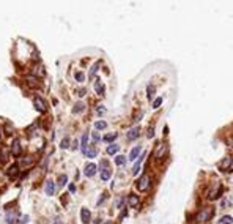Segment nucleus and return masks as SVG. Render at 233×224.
<instances>
[{"instance_id": "f257e3e1", "label": "nucleus", "mask_w": 233, "mask_h": 224, "mask_svg": "<svg viewBox=\"0 0 233 224\" xmlns=\"http://www.w3.org/2000/svg\"><path fill=\"white\" fill-rule=\"evenodd\" d=\"M213 213H214V210H213V207H205V208H202L199 212V215H197V223H206L209 218L213 216Z\"/></svg>"}, {"instance_id": "f03ea898", "label": "nucleus", "mask_w": 233, "mask_h": 224, "mask_svg": "<svg viewBox=\"0 0 233 224\" xmlns=\"http://www.w3.org/2000/svg\"><path fill=\"white\" fill-rule=\"evenodd\" d=\"M150 186V177L148 175H142L137 182V189L139 191H147Z\"/></svg>"}, {"instance_id": "7ed1b4c3", "label": "nucleus", "mask_w": 233, "mask_h": 224, "mask_svg": "<svg viewBox=\"0 0 233 224\" xmlns=\"http://www.w3.org/2000/svg\"><path fill=\"white\" fill-rule=\"evenodd\" d=\"M140 136V128L139 126H134V128H131L129 131H128V134H126V138H128V140H134V139H137Z\"/></svg>"}, {"instance_id": "20e7f679", "label": "nucleus", "mask_w": 233, "mask_h": 224, "mask_svg": "<svg viewBox=\"0 0 233 224\" xmlns=\"http://www.w3.org/2000/svg\"><path fill=\"white\" fill-rule=\"evenodd\" d=\"M33 106H35V109H36L38 112H46V104H44V101H43L39 97H36V98L33 99Z\"/></svg>"}, {"instance_id": "39448f33", "label": "nucleus", "mask_w": 233, "mask_h": 224, "mask_svg": "<svg viewBox=\"0 0 233 224\" xmlns=\"http://www.w3.org/2000/svg\"><path fill=\"white\" fill-rule=\"evenodd\" d=\"M166 152H167V145L166 144H159L156 147V152H154V156H156L158 159H161L164 155H166Z\"/></svg>"}, {"instance_id": "423d86ee", "label": "nucleus", "mask_w": 233, "mask_h": 224, "mask_svg": "<svg viewBox=\"0 0 233 224\" xmlns=\"http://www.w3.org/2000/svg\"><path fill=\"white\" fill-rule=\"evenodd\" d=\"M84 174L87 177H93L95 174H96V164H93V163H88L85 166V171H84Z\"/></svg>"}, {"instance_id": "0eeeda50", "label": "nucleus", "mask_w": 233, "mask_h": 224, "mask_svg": "<svg viewBox=\"0 0 233 224\" xmlns=\"http://www.w3.org/2000/svg\"><path fill=\"white\" fill-rule=\"evenodd\" d=\"M46 196H54V193H55V183H54L52 180H47L46 182Z\"/></svg>"}, {"instance_id": "6e6552de", "label": "nucleus", "mask_w": 233, "mask_h": 224, "mask_svg": "<svg viewBox=\"0 0 233 224\" xmlns=\"http://www.w3.org/2000/svg\"><path fill=\"white\" fill-rule=\"evenodd\" d=\"M232 164H233V158H232V156H225L221 163H219V167H221L222 171H227V169L230 167Z\"/></svg>"}, {"instance_id": "1a4fd4ad", "label": "nucleus", "mask_w": 233, "mask_h": 224, "mask_svg": "<svg viewBox=\"0 0 233 224\" xmlns=\"http://www.w3.org/2000/svg\"><path fill=\"white\" fill-rule=\"evenodd\" d=\"M80 218H82V223L84 224H88L90 219H91V213L88 208H82L80 210Z\"/></svg>"}, {"instance_id": "9d476101", "label": "nucleus", "mask_w": 233, "mask_h": 224, "mask_svg": "<svg viewBox=\"0 0 233 224\" xmlns=\"http://www.w3.org/2000/svg\"><path fill=\"white\" fill-rule=\"evenodd\" d=\"M11 152L14 156H19L21 155V145H19V139H14L13 140V144H11Z\"/></svg>"}, {"instance_id": "9b49d317", "label": "nucleus", "mask_w": 233, "mask_h": 224, "mask_svg": "<svg viewBox=\"0 0 233 224\" xmlns=\"http://www.w3.org/2000/svg\"><path fill=\"white\" fill-rule=\"evenodd\" d=\"M8 177H11V178H14L17 177V174H19V166L17 164H13V166H10V169H8Z\"/></svg>"}, {"instance_id": "f8f14e48", "label": "nucleus", "mask_w": 233, "mask_h": 224, "mask_svg": "<svg viewBox=\"0 0 233 224\" xmlns=\"http://www.w3.org/2000/svg\"><path fill=\"white\" fill-rule=\"evenodd\" d=\"M140 152H142V148H140V147H134V148H132L131 153H129V159H131V161L137 159V156L140 155Z\"/></svg>"}, {"instance_id": "ddd939ff", "label": "nucleus", "mask_w": 233, "mask_h": 224, "mask_svg": "<svg viewBox=\"0 0 233 224\" xmlns=\"http://www.w3.org/2000/svg\"><path fill=\"white\" fill-rule=\"evenodd\" d=\"M110 175H112V171L109 167H106V169H103V171H101V180L107 182L109 178H110Z\"/></svg>"}, {"instance_id": "4468645a", "label": "nucleus", "mask_w": 233, "mask_h": 224, "mask_svg": "<svg viewBox=\"0 0 233 224\" xmlns=\"http://www.w3.org/2000/svg\"><path fill=\"white\" fill-rule=\"evenodd\" d=\"M16 219H17V213H16V212H8V215H6L8 224H14Z\"/></svg>"}, {"instance_id": "2eb2a0df", "label": "nucleus", "mask_w": 233, "mask_h": 224, "mask_svg": "<svg viewBox=\"0 0 233 224\" xmlns=\"http://www.w3.org/2000/svg\"><path fill=\"white\" fill-rule=\"evenodd\" d=\"M95 90H96V93L101 95V97L104 95V85H103L101 81H96V82H95Z\"/></svg>"}, {"instance_id": "dca6fc26", "label": "nucleus", "mask_w": 233, "mask_h": 224, "mask_svg": "<svg viewBox=\"0 0 233 224\" xmlns=\"http://www.w3.org/2000/svg\"><path fill=\"white\" fill-rule=\"evenodd\" d=\"M128 204H129V207H135V205L139 204V197H137L135 194H129V199H128Z\"/></svg>"}, {"instance_id": "f3484780", "label": "nucleus", "mask_w": 233, "mask_h": 224, "mask_svg": "<svg viewBox=\"0 0 233 224\" xmlns=\"http://www.w3.org/2000/svg\"><path fill=\"white\" fill-rule=\"evenodd\" d=\"M117 136H118L117 133H110V134H106V136H104L103 140H104V142H112V140L117 139Z\"/></svg>"}, {"instance_id": "a211bd4d", "label": "nucleus", "mask_w": 233, "mask_h": 224, "mask_svg": "<svg viewBox=\"0 0 233 224\" xmlns=\"http://www.w3.org/2000/svg\"><path fill=\"white\" fill-rule=\"evenodd\" d=\"M96 153H98V150L95 148V147H90V148L85 150V155H87L88 158H95V156H96Z\"/></svg>"}, {"instance_id": "6ab92c4d", "label": "nucleus", "mask_w": 233, "mask_h": 224, "mask_svg": "<svg viewBox=\"0 0 233 224\" xmlns=\"http://www.w3.org/2000/svg\"><path fill=\"white\" fill-rule=\"evenodd\" d=\"M84 109H85V104L84 103H77L76 106H74V109H72V112H74V114H80V112H84Z\"/></svg>"}, {"instance_id": "aec40b11", "label": "nucleus", "mask_w": 233, "mask_h": 224, "mask_svg": "<svg viewBox=\"0 0 233 224\" xmlns=\"http://www.w3.org/2000/svg\"><path fill=\"white\" fill-rule=\"evenodd\" d=\"M142 159H143V155L139 158V161L135 163V166H134V169H132V175H137L139 174V171H140V163H142Z\"/></svg>"}, {"instance_id": "412c9836", "label": "nucleus", "mask_w": 233, "mask_h": 224, "mask_svg": "<svg viewBox=\"0 0 233 224\" xmlns=\"http://www.w3.org/2000/svg\"><path fill=\"white\" fill-rule=\"evenodd\" d=\"M118 148H120V147H118L117 144H112V145H109V147H107V153L109 155H115L118 152Z\"/></svg>"}, {"instance_id": "4be33fe9", "label": "nucleus", "mask_w": 233, "mask_h": 224, "mask_svg": "<svg viewBox=\"0 0 233 224\" xmlns=\"http://www.w3.org/2000/svg\"><path fill=\"white\" fill-rule=\"evenodd\" d=\"M87 140H88V133H85L84 136H82V145H80V148H82V152L85 153V150H87Z\"/></svg>"}, {"instance_id": "5701e85b", "label": "nucleus", "mask_w": 233, "mask_h": 224, "mask_svg": "<svg viewBox=\"0 0 233 224\" xmlns=\"http://www.w3.org/2000/svg\"><path fill=\"white\" fill-rule=\"evenodd\" d=\"M99 65H101V62H96V63H95L93 66H91V70H90V74H88L90 77H93L95 74H96V71H98V68H99Z\"/></svg>"}, {"instance_id": "b1692460", "label": "nucleus", "mask_w": 233, "mask_h": 224, "mask_svg": "<svg viewBox=\"0 0 233 224\" xmlns=\"http://www.w3.org/2000/svg\"><path fill=\"white\" fill-rule=\"evenodd\" d=\"M221 193H222V186H217V188H216V191H214V193H211V196H209V199H213V200H214V199H217V197H219V194H221Z\"/></svg>"}, {"instance_id": "393cba45", "label": "nucleus", "mask_w": 233, "mask_h": 224, "mask_svg": "<svg viewBox=\"0 0 233 224\" xmlns=\"http://www.w3.org/2000/svg\"><path fill=\"white\" fill-rule=\"evenodd\" d=\"M125 163H126V156H123V155H120V156L115 158V164H117V166H123Z\"/></svg>"}, {"instance_id": "a878e982", "label": "nucleus", "mask_w": 233, "mask_h": 224, "mask_svg": "<svg viewBox=\"0 0 233 224\" xmlns=\"http://www.w3.org/2000/svg\"><path fill=\"white\" fill-rule=\"evenodd\" d=\"M232 223H233V218L232 216H222L221 221H219V224H232Z\"/></svg>"}, {"instance_id": "bb28decb", "label": "nucleus", "mask_w": 233, "mask_h": 224, "mask_svg": "<svg viewBox=\"0 0 233 224\" xmlns=\"http://www.w3.org/2000/svg\"><path fill=\"white\" fill-rule=\"evenodd\" d=\"M106 126H107V123L104 122V120H99V122L95 123V128H96V130H104Z\"/></svg>"}, {"instance_id": "cd10ccee", "label": "nucleus", "mask_w": 233, "mask_h": 224, "mask_svg": "<svg viewBox=\"0 0 233 224\" xmlns=\"http://www.w3.org/2000/svg\"><path fill=\"white\" fill-rule=\"evenodd\" d=\"M147 93H148V99H151L153 95H154V87L153 85H148L147 87Z\"/></svg>"}, {"instance_id": "c85d7f7f", "label": "nucleus", "mask_w": 233, "mask_h": 224, "mask_svg": "<svg viewBox=\"0 0 233 224\" xmlns=\"http://www.w3.org/2000/svg\"><path fill=\"white\" fill-rule=\"evenodd\" d=\"M60 147H62V148H68V147H70V138H63Z\"/></svg>"}, {"instance_id": "c756f323", "label": "nucleus", "mask_w": 233, "mask_h": 224, "mask_svg": "<svg viewBox=\"0 0 233 224\" xmlns=\"http://www.w3.org/2000/svg\"><path fill=\"white\" fill-rule=\"evenodd\" d=\"M66 182H68V177H66V175H60V178H58V185H60V186H65Z\"/></svg>"}, {"instance_id": "7c9ffc66", "label": "nucleus", "mask_w": 233, "mask_h": 224, "mask_svg": "<svg viewBox=\"0 0 233 224\" xmlns=\"http://www.w3.org/2000/svg\"><path fill=\"white\" fill-rule=\"evenodd\" d=\"M84 79H85V74H84V73H80V71L76 73V81H77V82H84Z\"/></svg>"}, {"instance_id": "2f4dec72", "label": "nucleus", "mask_w": 233, "mask_h": 224, "mask_svg": "<svg viewBox=\"0 0 233 224\" xmlns=\"http://www.w3.org/2000/svg\"><path fill=\"white\" fill-rule=\"evenodd\" d=\"M32 163H33V158H30V156L27 158V159H22V161H21V164H22V166H30Z\"/></svg>"}, {"instance_id": "473e14b6", "label": "nucleus", "mask_w": 233, "mask_h": 224, "mask_svg": "<svg viewBox=\"0 0 233 224\" xmlns=\"http://www.w3.org/2000/svg\"><path fill=\"white\" fill-rule=\"evenodd\" d=\"M161 103H162V98H156V99L153 101V107H154V109H158L159 106H161Z\"/></svg>"}, {"instance_id": "72a5a7b5", "label": "nucleus", "mask_w": 233, "mask_h": 224, "mask_svg": "<svg viewBox=\"0 0 233 224\" xmlns=\"http://www.w3.org/2000/svg\"><path fill=\"white\" fill-rule=\"evenodd\" d=\"M91 138H93L95 142H98V140L101 139V136H99V133H93V134H91Z\"/></svg>"}, {"instance_id": "f704fd0d", "label": "nucleus", "mask_w": 233, "mask_h": 224, "mask_svg": "<svg viewBox=\"0 0 233 224\" xmlns=\"http://www.w3.org/2000/svg\"><path fill=\"white\" fill-rule=\"evenodd\" d=\"M142 115H143V112H142V111H139V112L135 114V117H134V122H137V120H140V117H142Z\"/></svg>"}, {"instance_id": "c9c22d12", "label": "nucleus", "mask_w": 233, "mask_h": 224, "mask_svg": "<svg viewBox=\"0 0 233 224\" xmlns=\"http://www.w3.org/2000/svg\"><path fill=\"white\" fill-rule=\"evenodd\" d=\"M76 93H77V95H79V97H84V95L87 93V90H85V89H79V90H77V92H76Z\"/></svg>"}, {"instance_id": "e433bc0d", "label": "nucleus", "mask_w": 233, "mask_h": 224, "mask_svg": "<svg viewBox=\"0 0 233 224\" xmlns=\"http://www.w3.org/2000/svg\"><path fill=\"white\" fill-rule=\"evenodd\" d=\"M21 223H22V224L29 223V216H22V218H21Z\"/></svg>"}, {"instance_id": "4c0bfd02", "label": "nucleus", "mask_w": 233, "mask_h": 224, "mask_svg": "<svg viewBox=\"0 0 233 224\" xmlns=\"http://www.w3.org/2000/svg\"><path fill=\"white\" fill-rule=\"evenodd\" d=\"M221 205H222V207H228V200H227V199H224L222 202H221Z\"/></svg>"}, {"instance_id": "58836bf2", "label": "nucleus", "mask_w": 233, "mask_h": 224, "mask_svg": "<svg viewBox=\"0 0 233 224\" xmlns=\"http://www.w3.org/2000/svg\"><path fill=\"white\" fill-rule=\"evenodd\" d=\"M104 112H106V109H104L103 106H99L98 107V114H104Z\"/></svg>"}, {"instance_id": "ea45409f", "label": "nucleus", "mask_w": 233, "mask_h": 224, "mask_svg": "<svg viewBox=\"0 0 233 224\" xmlns=\"http://www.w3.org/2000/svg\"><path fill=\"white\" fill-rule=\"evenodd\" d=\"M153 136H154V133H153V128H150V130H148V138H153Z\"/></svg>"}, {"instance_id": "a19ab883", "label": "nucleus", "mask_w": 233, "mask_h": 224, "mask_svg": "<svg viewBox=\"0 0 233 224\" xmlns=\"http://www.w3.org/2000/svg\"><path fill=\"white\" fill-rule=\"evenodd\" d=\"M70 191H71V193H74V191H76V186H74V185H70Z\"/></svg>"}, {"instance_id": "79ce46f5", "label": "nucleus", "mask_w": 233, "mask_h": 224, "mask_svg": "<svg viewBox=\"0 0 233 224\" xmlns=\"http://www.w3.org/2000/svg\"><path fill=\"white\" fill-rule=\"evenodd\" d=\"M54 224H63V223L60 221V219H57V221H54Z\"/></svg>"}, {"instance_id": "37998d69", "label": "nucleus", "mask_w": 233, "mask_h": 224, "mask_svg": "<svg viewBox=\"0 0 233 224\" xmlns=\"http://www.w3.org/2000/svg\"><path fill=\"white\" fill-rule=\"evenodd\" d=\"M0 136H2V130H0Z\"/></svg>"}]
</instances>
